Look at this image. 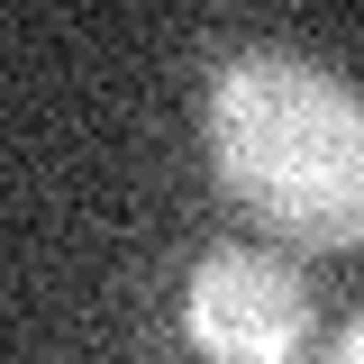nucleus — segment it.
<instances>
[{"label": "nucleus", "mask_w": 364, "mask_h": 364, "mask_svg": "<svg viewBox=\"0 0 364 364\" xmlns=\"http://www.w3.org/2000/svg\"><path fill=\"white\" fill-rule=\"evenodd\" d=\"M219 182L301 246H364V100L301 55L246 46L210 82Z\"/></svg>", "instance_id": "f257e3e1"}, {"label": "nucleus", "mask_w": 364, "mask_h": 364, "mask_svg": "<svg viewBox=\"0 0 364 364\" xmlns=\"http://www.w3.org/2000/svg\"><path fill=\"white\" fill-rule=\"evenodd\" d=\"M328 364H364V318H346V328H337V346H328Z\"/></svg>", "instance_id": "7ed1b4c3"}, {"label": "nucleus", "mask_w": 364, "mask_h": 364, "mask_svg": "<svg viewBox=\"0 0 364 364\" xmlns=\"http://www.w3.org/2000/svg\"><path fill=\"white\" fill-rule=\"evenodd\" d=\"M182 328H191L200 355H219V364H291L301 337H310V291H301V273L282 255L219 246L182 282Z\"/></svg>", "instance_id": "f03ea898"}]
</instances>
